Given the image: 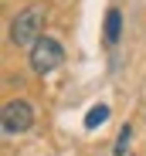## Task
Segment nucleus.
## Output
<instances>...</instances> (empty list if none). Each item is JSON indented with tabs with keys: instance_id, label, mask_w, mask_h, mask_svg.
<instances>
[{
	"instance_id": "nucleus-6",
	"label": "nucleus",
	"mask_w": 146,
	"mask_h": 156,
	"mask_svg": "<svg viewBox=\"0 0 146 156\" xmlns=\"http://www.w3.org/2000/svg\"><path fill=\"white\" fill-rule=\"evenodd\" d=\"M129 143H133V129H129V126H123V129H119V139H116V146H112V156H126Z\"/></svg>"
},
{
	"instance_id": "nucleus-3",
	"label": "nucleus",
	"mask_w": 146,
	"mask_h": 156,
	"mask_svg": "<svg viewBox=\"0 0 146 156\" xmlns=\"http://www.w3.org/2000/svg\"><path fill=\"white\" fill-rule=\"evenodd\" d=\"M31 126H34V105L27 98H10L0 112L4 136H24V133H31Z\"/></svg>"
},
{
	"instance_id": "nucleus-2",
	"label": "nucleus",
	"mask_w": 146,
	"mask_h": 156,
	"mask_svg": "<svg viewBox=\"0 0 146 156\" xmlns=\"http://www.w3.org/2000/svg\"><path fill=\"white\" fill-rule=\"evenodd\" d=\"M27 61H31V71L34 75H51V71H58L61 65H65V48H61V41L58 37H41L31 51H27Z\"/></svg>"
},
{
	"instance_id": "nucleus-4",
	"label": "nucleus",
	"mask_w": 146,
	"mask_h": 156,
	"mask_svg": "<svg viewBox=\"0 0 146 156\" xmlns=\"http://www.w3.org/2000/svg\"><path fill=\"white\" fill-rule=\"evenodd\" d=\"M119 37H123V10H119V7H109V10H105V44L116 48Z\"/></svg>"
},
{
	"instance_id": "nucleus-1",
	"label": "nucleus",
	"mask_w": 146,
	"mask_h": 156,
	"mask_svg": "<svg viewBox=\"0 0 146 156\" xmlns=\"http://www.w3.org/2000/svg\"><path fill=\"white\" fill-rule=\"evenodd\" d=\"M41 37H44V10H41L37 4L17 10L14 20H10V41H14L17 48H27V51H31Z\"/></svg>"
},
{
	"instance_id": "nucleus-5",
	"label": "nucleus",
	"mask_w": 146,
	"mask_h": 156,
	"mask_svg": "<svg viewBox=\"0 0 146 156\" xmlns=\"http://www.w3.org/2000/svg\"><path fill=\"white\" fill-rule=\"evenodd\" d=\"M109 115H112V109L105 105V102H99V105H92V109L85 112L82 126H85V129H99V126H105V122H109Z\"/></svg>"
}]
</instances>
